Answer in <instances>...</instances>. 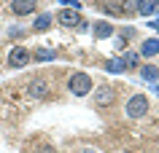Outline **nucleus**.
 Listing matches in <instances>:
<instances>
[{
	"label": "nucleus",
	"mask_w": 159,
	"mask_h": 153,
	"mask_svg": "<svg viewBox=\"0 0 159 153\" xmlns=\"http://www.w3.org/2000/svg\"><path fill=\"white\" fill-rule=\"evenodd\" d=\"M113 100H116V91H113V89H111V86H100V89H97V94H94V102H97V105H113Z\"/></svg>",
	"instance_id": "6"
},
{
	"label": "nucleus",
	"mask_w": 159,
	"mask_h": 153,
	"mask_svg": "<svg viewBox=\"0 0 159 153\" xmlns=\"http://www.w3.org/2000/svg\"><path fill=\"white\" fill-rule=\"evenodd\" d=\"M41 153H57V151H54L51 145H43V148H41Z\"/></svg>",
	"instance_id": "16"
},
{
	"label": "nucleus",
	"mask_w": 159,
	"mask_h": 153,
	"mask_svg": "<svg viewBox=\"0 0 159 153\" xmlns=\"http://www.w3.org/2000/svg\"><path fill=\"white\" fill-rule=\"evenodd\" d=\"M105 70H108V73H121V70H124V62L121 59H111V62H105Z\"/></svg>",
	"instance_id": "12"
},
{
	"label": "nucleus",
	"mask_w": 159,
	"mask_h": 153,
	"mask_svg": "<svg viewBox=\"0 0 159 153\" xmlns=\"http://www.w3.org/2000/svg\"><path fill=\"white\" fill-rule=\"evenodd\" d=\"M67 89L75 97H86V94L92 91V78L86 75V73H73L70 81H67Z\"/></svg>",
	"instance_id": "1"
},
{
	"label": "nucleus",
	"mask_w": 159,
	"mask_h": 153,
	"mask_svg": "<svg viewBox=\"0 0 159 153\" xmlns=\"http://www.w3.org/2000/svg\"><path fill=\"white\" fill-rule=\"evenodd\" d=\"M35 8H38V3H35V0H14V3H11V11H14L16 16H25V14H33Z\"/></svg>",
	"instance_id": "5"
},
{
	"label": "nucleus",
	"mask_w": 159,
	"mask_h": 153,
	"mask_svg": "<svg viewBox=\"0 0 159 153\" xmlns=\"http://www.w3.org/2000/svg\"><path fill=\"white\" fill-rule=\"evenodd\" d=\"M27 62H30V51L22 49V46H16V49L8 54V67H25Z\"/></svg>",
	"instance_id": "3"
},
{
	"label": "nucleus",
	"mask_w": 159,
	"mask_h": 153,
	"mask_svg": "<svg viewBox=\"0 0 159 153\" xmlns=\"http://www.w3.org/2000/svg\"><path fill=\"white\" fill-rule=\"evenodd\" d=\"M30 94H33V97H46V81H41V78L33 81V83H30Z\"/></svg>",
	"instance_id": "10"
},
{
	"label": "nucleus",
	"mask_w": 159,
	"mask_h": 153,
	"mask_svg": "<svg viewBox=\"0 0 159 153\" xmlns=\"http://www.w3.org/2000/svg\"><path fill=\"white\" fill-rule=\"evenodd\" d=\"M140 75H143V81H157V78H159V67L146 65V67H140Z\"/></svg>",
	"instance_id": "11"
},
{
	"label": "nucleus",
	"mask_w": 159,
	"mask_h": 153,
	"mask_svg": "<svg viewBox=\"0 0 159 153\" xmlns=\"http://www.w3.org/2000/svg\"><path fill=\"white\" fill-rule=\"evenodd\" d=\"M35 59H54V51H49V49H41L38 54H35Z\"/></svg>",
	"instance_id": "15"
},
{
	"label": "nucleus",
	"mask_w": 159,
	"mask_h": 153,
	"mask_svg": "<svg viewBox=\"0 0 159 153\" xmlns=\"http://www.w3.org/2000/svg\"><path fill=\"white\" fill-rule=\"evenodd\" d=\"M111 35H113V27L108 22H97L94 24V38H111Z\"/></svg>",
	"instance_id": "9"
},
{
	"label": "nucleus",
	"mask_w": 159,
	"mask_h": 153,
	"mask_svg": "<svg viewBox=\"0 0 159 153\" xmlns=\"http://www.w3.org/2000/svg\"><path fill=\"white\" fill-rule=\"evenodd\" d=\"M157 94H159V86H157Z\"/></svg>",
	"instance_id": "18"
},
{
	"label": "nucleus",
	"mask_w": 159,
	"mask_h": 153,
	"mask_svg": "<svg viewBox=\"0 0 159 153\" xmlns=\"http://www.w3.org/2000/svg\"><path fill=\"white\" fill-rule=\"evenodd\" d=\"M124 67H135V65H138V57H135V54H124Z\"/></svg>",
	"instance_id": "14"
},
{
	"label": "nucleus",
	"mask_w": 159,
	"mask_h": 153,
	"mask_svg": "<svg viewBox=\"0 0 159 153\" xmlns=\"http://www.w3.org/2000/svg\"><path fill=\"white\" fill-rule=\"evenodd\" d=\"M81 22H84V19H81V14H78V11H73V8L59 11V24H65V27H78Z\"/></svg>",
	"instance_id": "4"
},
{
	"label": "nucleus",
	"mask_w": 159,
	"mask_h": 153,
	"mask_svg": "<svg viewBox=\"0 0 159 153\" xmlns=\"http://www.w3.org/2000/svg\"><path fill=\"white\" fill-rule=\"evenodd\" d=\"M138 6H140L138 11H140L143 16H151V14H157V11H159V3H157V0H143V3H138Z\"/></svg>",
	"instance_id": "8"
},
{
	"label": "nucleus",
	"mask_w": 159,
	"mask_h": 153,
	"mask_svg": "<svg viewBox=\"0 0 159 153\" xmlns=\"http://www.w3.org/2000/svg\"><path fill=\"white\" fill-rule=\"evenodd\" d=\"M81 153H94V151H81Z\"/></svg>",
	"instance_id": "17"
},
{
	"label": "nucleus",
	"mask_w": 159,
	"mask_h": 153,
	"mask_svg": "<svg viewBox=\"0 0 159 153\" xmlns=\"http://www.w3.org/2000/svg\"><path fill=\"white\" fill-rule=\"evenodd\" d=\"M127 116L129 118H143L146 113H148V97L146 94H132L129 100H127Z\"/></svg>",
	"instance_id": "2"
},
{
	"label": "nucleus",
	"mask_w": 159,
	"mask_h": 153,
	"mask_svg": "<svg viewBox=\"0 0 159 153\" xmlns=\"http://www.w3.org/2000/svg\"><path fill=\"white\" fill-rule=\"evenodd\" d=\"M140 54H143V57H157V54H159V38H148V40H143Z\"/></svg>",
	"instance_id": "7"
},
{
	"label": "nucleus",
	"mask_w": 159,
	"mask_h": 153,
	"mask_svg": "<svg viewBox=\"0 0 159 153\" xmlns=\"http://www.w3.org/2000/svg\"><path fill=\"white\" fill-rule=\"evenodd\" d=\"M49 24H51V16H49V14H41V16L35 19V27H38V30H49Z\"/></svg>",
	"instance_id": "13"
},
{
	"label": "nucleus",
	"mask_w": 159,
	"mask_h": 153,
	"mask_svg": "<svg viewBox=\"0 0 159 153\" xmlns=\"http://www.w3.org/2000/svg\"><path fill=\"white\" fill-rule=\"evenodd\" d=\"M124 153H132V151H124Z\"/></svg>",
	"instance_id": "19"
}]
</instances>
